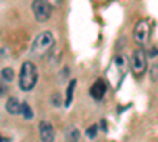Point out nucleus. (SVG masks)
<instances>
[{
	"label": "nucleus",
	"instance_id": "obj_17",
	"mask_svg": "<svg viewBox=\"0 0 158 142\" xmlns=\"http://www.w3.org/2000/svg\"><path fill=\"white\" fill-rule=\"evenodd\" d=\"M0 142H5V140H3V137H0Z\"/></svg>",
	"mask_w": 158,
	"mask_h": 142
},
{
	"label": "nucleus",
	"instance_id": "obj_14",
	"mask_svg": "<svg viewBox=\"0 0 158 142\" xmlns=\"http://www.w3.org/2000/svg\"><path fill=\"white\" fill-rule=\"evenodd\" d=\"M97 131H98V126H97V125H92V126L87 128L85 134H87L89 137H95V136H97Z\"/></svg>",
	"mask_w": 158,
	"mask_h": 142
},
{
	"label": "nucleus",
	"instance_id": "obj_3",
	"mask_svg": "<svg viewBox=\"0 0 158 142\" xmlns=\"http://www.w3.org/2000/svg\"><path fill=\"white\" fill-rule=\"evenodd\" d=\"M32 10H33L35 19L38 22H46V21L51 19L52 8L48 2H44V0H35V2L32 3Z\"/></svg>",
	"mask_w": 158,
	"mask_h": 142
},
{
	"label": "nucleus",
	"instance_id": "obj_8",
	"mask_svg": "<svg viewBox=\"0 0 158 142\" xmlns=\"http://www.w3.org/2000/svg\"><path fill=\"white\" fill-rule=\"evenodd\" d=\"M65 137H67V142H79L81 133H79L76 126H68L67 131H65Z\"/></svg>",
	"mask_w": 158,
	"mask_h": 142
},
{
	"label": "nucleus",
	"instance_id": "obj_2",
	"mask_svg": "<svg viewBox=\"0 0 158 142\" xmlns=\"http://www.w3.org/2000/svg\"><path fill=\"white\" fill-rule=\"evenodd\" d=\"M56 44V40H54V35H52L51 32H43V33H40L36 38H35V41H33V46H32V51H33V54L36 55H44L48 54L49 51L54 47Z\"/></svg>",
	"mask_w": 158,
	"mask_h": 142
},
{
	"label": "nucleus",
	"instance_id": "obj_13",
	"mask_svg": "<svg viewBox=\"0 0 158 142\" xmlns=\"http://www.w3.org/2000/svg\"><path fill=\"white\" fill-rule=\"evenodd\" d=\"M51 103H52V106H56L59 108L62 104V96L59 93H54V95H51Z\"/></svg>",
	"mask_w": 158,
	"mask_h": 142
},
{
	"label": "nucleus",
	"instance_id": "obj_4",
	"mask_svg": "<svg viewBox=\"0 0 158 142\" xmlns=\"http://www.w3.org/2000/svg\"><path fill=\"white\" fill-rule=\"evenodd\" d=\"M133 36H135V41L138 44H146L149 36H150V24L147 19H141L136 22L135 25V30H133Z\"/></svg>",
	"mask_w": 158,
	"mask_h": 142
},
{
	"label": "nucleus",
	"instance_id": "obj_16",
	"mask_svg": "<svg viewBox=\"0 0 158 142\" xmlns=\"http://www.w3.org/2000/svg\"><path fill=\"white\" fill-rule=\"evenodd\" d=\"M150 79H152V81H158V65H153V67H152Z\"/></svg>",
	"mask_w": 158,
	"mask_h": 142
},
{
	"label": "nucleus",
	"instance_id": "obj_15",
	"mask_svg": "<svg viewBox=\"0 0 158 142\" xmlns=\"http://www.w3.org/2000/svg\"><path fill=\"white\" fill-rule=\"evenodd\" d=\"M6 92H8V85L5 84V81L0 77V96H3V95H6Z\"/></svg>",
	"mask_w": 158,
	"mask_h": 142
},
{
	"label": "nucleus",
	"instance_id": "obj_10",
	"mask_svg": "<svg viewBox=\"0 0 158 142\" xmlns=\"http://www.w3.org/2000/svg\"><path fill=\"white\" fill-rule=\"evenodd\" d=\"M74 88H76V79H73V81L68 84V88H67V98H65V106H70V104H71Z\"/></svg>",
	"mask_w": 158,
	"mask_h": 142
},
{
	"label": "nucleus",
	"instance_id": "obj_5",
	"mask_svg": "<svg viewBox=\"0 0 158 142\" xmlns=\"http://www.w3.org/2000/svg\"><path fill=\"white\" fill-rule=\"evenodd\" d=\"M146 68H147L146 52L142 49H136L133 52V57H131V70H133L135 76H141V74H144Z\"/></svg>",
	"mask_w": 158,
	"mask_h": 142
},
{
	"label": "nucleus",
	"instance_id": "obj_12",
	"mask_svg": "<svg viewBox=\"0 0 158 142\" xmlns=\"http://www.w3.org/2000/svg\"><path fill=\"white\" fill-rule=\"evenodd\" d=\"M0 76H2V79L5 82H10V81H13V77H15V70L13 68H3Z\"/></svg>",
	"mask_w": 158,
	"mask_h": 142
},
{
	"label": "nucleus",
	"instance_id": "obj_9",
	"mask_svg": "<svg viewBox=\"0 0 158 142\" xmlns=\"http://www.w3.org/2000/svg\"><path fill=\"white\" fill-rule=\"evenodd\" d=\"M6 111L10 114H13V115L21 112V103L18 101V98H15V96L8 98V101H6Z\"/></svg>",
	"mask_w": 158,
	"mask_h": 142
},
{
	"label": "nucleus",
	"instance_id": "obj_7",
	"mask_svg": "<svg viewBox=\"0 0 158 142\" xmlns=\"http://www.w3.org/2000/svg\"><path fill=\"white\" fill-rule=\"evenodd\" d=\"M104 93H106V85H104V82L101 79L95 81L94 85L90 87V95L92 98H95V99H101L104 96Z\"/></svg>",
	"mask_w": 158,
	"mask_h": 142
},
{
	"label": "nucleus",
	"instance_id": "obj_6",
	"mask_svg": "<svg viewBox=\"0 0 158 142\" xmlns=\"http://www.w3.org/2000/svg\"><path fill=\"white\" fill-rule=\"evenodd\" d=\"M40 128V137H41L43 142H54L56 133H54V126H52L49 122H40L38 125Z\"/></svg>",
	"mask_w": 158,
	"mask_h": 142
},
{
	"label": "nucleus",
	"instance_id": "obj_1",
	"mask_svg": "<svg viewBox=\"0 0 158 142\" xmlns=\"http://www.w3.org/2000/svg\"><path fill=\"white\" fill-rule=\"evenodd\" d=\"M36 79H38L36 67L32 62H24L21 67V73H19V87L24 92H29V90H32L35 87Z\"/></svg>",
	"mask_w": 158,
	"mask_h": 142
},
{
	"label": "nucleus",
	"instance_id": "obj_11",
	"mask_svg": "<svg viewBox=\"0 0 158 142\" xmlns=\"http://www.w3.org/2000/svg\"><path fill=\"white\" fill-rule=\"evenodd\" d=\"M21 114L24 115V119H27V120L33 119V111H32V108L27 104V103H22L21 104Z\"/></svg>",
	"mask_w": 158,
	"mask_h": 142
}]
</instances>
